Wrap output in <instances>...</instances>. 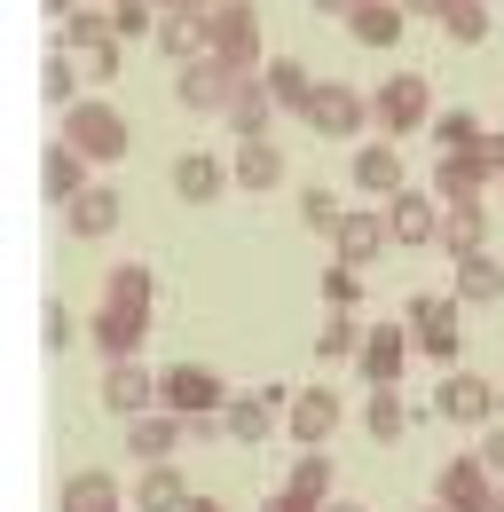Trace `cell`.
Masks as SVG:
<instances>
[{"mask_svg": "<svg viewBox=\"0 0 504 512\" xmlns=\"http://www.w3.org/2000/svg\"><path fill=\"white\" fill-rule=\"evenodd\" d=\"M63 142H71L87 166H119L126 150H134V119H126L111 95H79V103L63 111Z\"/></svg>", "mask_w": 504, "mask_h": 512, "instance_id": "cell-1", "label": "cell"}, {"mask_svg": "<svg viewBox=\"0 0 504 512\" xmlns=\"http://www.w3.org/2000/svg\"><path fill=\"white\" fill-rule=\"evenodd\" d=\"M229 394H237V386L221 379L213 363H166V371H158V410H174L189 426H197V418H221Z\"/></svg>", "mask_w": 504, "mask_h": 512, "instance_id": "cell-2", "label": "cell"}, {"mask_svg": "<svg viewBox=\"0 0 504 512\" xmlns=\"http://www.w3.org/2000/svg\"><path fill=\"white\" fill-rule=\"evenodd\" d=\"M497 174H504V134H489V150H449L426 190H434L441 205H489V182H497Z\"/></svg>", "mask_w": 504, "mask_h": 512, "instance_id": "cell-3", "label": "cell"}, {"mask_svg": "<svg viewBox=\"0 0 504 512\" xmlns=\"http://www.w3.org/2000/svg\"><path fill=\"white\" fill-rule=\"evenodd\" d=\"M292 394H300V386H284V379L237 386V394H229V410H221V434H229L237 449H260L268 434H276V418L292 410Z\"/></svg>", "mask_w": 504, "mask_h": 512, "instance_id": "cell-4", "label": "cell"}, {"mask_svg": "<svg viewBox=\"0 0 504 512\" xmlns=\"http://www.w3.org/2000/svg\"><path fill=\"white\" fill-rule=\"evenodd\" d=\"M434 418H441V426H497V418H504V386L481 379V371H441Z\"/></svg>", "mask_w": 504, "mask_h": 512, "instance_id": "cell-5", "label": "cell"}, {"mask_svg": "<svg viewBox=\"0 0 504 512\" xmlns=\"http://www.w3.org/2000/svg\"><path fill=\"white\" fill-rule=\"evenodd\" d=\"M402 323H410V347L441 363V371H457V300L449 292H410L402 300Z\"/></svg>", "mask_w": 504, "mask_h": 512, "instance_id": "cell-6", "label": "cell"}, {"mask_svg": "<svg viewBox=\"0 0 504 512\" xmlns=\"http://www.w3.org/2000/svg\"><path fill=\"white\" fill-rule=\"evenodd\" d=\"M237 87H245V71H229L221 56H197V64L174 71V103H182V111H197V119H229Z\"/></svg>", "mask_w": 504, "mask_h": 512, "instance_id": "cell-7", "label": "cell"}, {"mask_svg": "<svg viewBox=\"0 0 504 512\" xmlns=\"http://www.w3.org/2000/svg\"><path fill=\"white\" fill-rule=\"evenodd\" d=\"M371 119L386 127V142H394V134L434 127V87H426L418 71H386V87L371 95Z\"/></svg>", "mask_w": 504, "mask_h": 512, "instance_id": "cell-8", "label": "cell"}, {"mask_svg": "<svg viewBox=\"0 0 504 512\" xmlns=\"http://www.w3.org/2000/svg\"><path fill=\"white\" fill-rule=\"evenodd\" d=\"M434 505H449V512H497V473L481 465V449H457V457H441Z\"/></svg>", "mask_w": 504, "mask_h": 512, "instance_id": "cell-9", "label": "cell"}, {"mask_svg": "<svg viewBox=\"0 0 504 512\" xmlns=\"http://www.w3.org/2000/svg\"><path fill=\"white\" fill-rule=\"evenodd\" d=\"M339 418H347V402H339V386H300L292 394V410H284V434H292V449H331V434H339Z\"/></svg>", "mask_w": 504, "mask_h": 512, "instance_id": "cell-10", "label": "cell"}, {"mask_svg": "<svg viewBox=\"0 0 504 512\" xmlns=\"http://www.w3.org/2000/svg\"><path fill=\"white\" fill-rule=\"evenodd\" d=\"M213 56L229 71H260V0H221L213 8Z\"/></svg>", "mask_w": 504, "mask_h": 512, "instance_id": "cell-11", "label": "cell"}, {"mask_svg": "<svg viewBox=\"0 0 504 512\" xmlns=\"http://www.w3.org/2000/svg\"><path fill=\"white\" fill-rule=\"evenodd\" d=\"M308 127L323 134V142H355V134L371 127V95H355L347 79H323L308 103Z\"/></svg>", "mask_w": 504, "mask_h": 512, "instance_id": "cell-12", "label": "cell"}, {"mask_svg": "<svg viewBox=\"0 0 504 512\" xmlns=\"http://www.w3.org/2000/svg\"><path fill=\"white\" fill-rule=\"evenodd\" d=\"M386 237H394L402 253L441 245V197L434 190H394V197H386Z\"/></svg>", "mask_w": 504, "mask_h": 512, "instance_id": "cell-13", "label": "cell"}, {"mask_svg": "<svg viewBox=\"0 0 504 512\" xmlns=\"http://www.w3.org/2000/svg\"><path fill=\"white\" fill-rule=\"evenodd\" d=\"M87 339H95V355H103V363H126V355H142V339H150V308L95 300V316H87Z\"/></svg>", "mask_w": 504, "mask_h": 512, "instance_id": "cell-14", "label": "cell"}, {"mask_svg": "<svg viewBox=\"0 0 504 512\" xmlns=\"http://www.w3.org/2000/svg\"><path fill=\"white\" fill-rule=\"evenodd\" d=\"M394 237H386V205H347V221L331 229V260H347V268H371Z\"/></svg>", "mask_w": 504, "mask_h": 512, "instance_id": "cell-15", "label": "cell"}, {"mask_svg": "<svg viewBox=\"0 0 504 512\" xmlns=\"http://www.w3.org/2000/svg\"><path fill=\"white\" fill-rule=\"evenodd\" d=\"M410 355H418V347H410V323H371L355 371H363V386H402V363H410Z\"/></svg>", "mask_w": 504, "mask_h": 512, "instance_id": "cell-16", "label": "cell"}, {"mask_svg": "<svg viewBox=\"0 0 504 512\" xmlns=\"http://www.w3.org/2000/svg\"><path fill=\"white\" fill-rule=\"evenodd\" d=\"M103 410H119V418H142V410H158V371L142 363V355H126V363H103Z\"/></svg>", "mask_w": 504, "mask_h": 512, "instance_id": "cell-17", "label": "cell"}, {"mask_svg": "<svg viewBox=\"0 0 504 512\" xmlns=\"http://www.w3.org/2000/svg\"><path fill=\"white\" fill-rule=\"evenodd\" d=\"M158 56H174V64L213 56V8H166L158 16Z\"/></svg>", "mask_w": 504, "mask_h": 512, "instance_id": "cell-18", "label": "cell"}, {"mask_svg": "<svg viewBox=\"0 0 504 512\" xmlns=\"http://www.w3.org/2000/svg\"><path fill=\"white\" fill-rule=\"evenodd\" d=\"M87 190H95V182H87V158L56 134V142L40 150V197H48L56 213H71V197H87Z\"/></svg>", "mask_w": 504, "mask_h": 512, "instance_id": "cell-19", "label": "cell"}, {"mask_svg": "<svg viewBox=\"0 0 504 512\" xmlns=\"http://www.w3.org/2000/svg\"><path fill=\"white\" fill-rule=\"evenodd\" d=\"M119 221H126V190H111V182H95L87 197H71V213H63V229H71L79 245H103Z\"/></svg>", "mask_w": 504, "mask_h": 512, "instance_id": "cell-20", "label": "cell"}, {"mask_svg": "<svg viewBox=\"0 0 504 512\" xmlns=\"http://www.w3.org/2000/svg\"><path fill=\"white\" fill-rule=\"evenodd\" d=\"M189 442V418L174 410H142V418H126V449L142 457V465H174V449Z\"/></svg>", "mask_w": 504, "mask_h": 512, "instance_id": "cell-21", "label": "cell"}, {"mask_svg": "<svg viewBox=\"0 0 504 512\" xmlns=\"http://www.w3.org/2000/svg\"><path fill=\"white\" fill-rule=\"evenodd\" d=\"M402 32H410V8L402 0H355V16H347V40L371 48V56H386Z\"/></svg>", "mask_w": 504, "mask_h": 512, "instance_id": "cell-22", "label": "cell"}, {"mask_svg": "<svg viewBox=\"0 0 504 512\" xmlns=\"http://www.w3.org/2000/svg\"><path fill=\"white\" fill-rule=\"evenodd\" d=\"M449 300H457V308H489V300H504V260L497 253L449 260Z\"/></svg>", "mask_w": 504, "mask_h": 512, "instance_id": "cell-23", "label": "cell"}, {"mask_svg": "<svg viewBox=\"0 0 504 512\" xmlns=\"http://www.w3.org/2000/svg\"><path fill=\"white\" fill-rule=\"evenodd\" d=\"M229 174H237V190L268 197L276 182H284V142H276V134H260V142H237V150H229Z\"/></svg>", "mask_w": 504, "mask_h": 512, "instance_id": "cell-24", "label": "cell"}, {"mask_svg": "<svg viewBox=\"0 0 504 512\" xmlns=\"http://www.w3.org/2000/svg\"><path fill=\"white\" fill-rule=\"evenodd\" d=\"M347 174H355V190L378 197V205H386L394 190H410V182H402V150H394V142H355V166H347Z\"/></svg>", "mask_w": 504, "mask_h": 512, "instance_id": "cell-25", "label": "cell"}, {"mask_svg": "<svg viewBox=\"0 0 504 512\" xmlns=\"http://www.w3.org/2000/svg\"><path fill=\"white\" fill-rule=\"evenodd\" d=\"M229 182H237V174H229L213 150H182V158H174V197H182V205H213Z\"/></svg>", "mask_w": 504, "mask_h": 512, "instance_id": "cell-26", "label": "cell"}, {"mask_svg": "<svg viewBox=\"0 0 504 512\" xmlns=\"http://www.w3.org/2000/svg\"><path fill=\"white\" fill-rule=\"evenodd\" d=\"M260 79H268V95H276V111H300V119H308L315 87H323V79H315V71L300 64V56H268V64H260Z\"/></svg>", "mask_w": 504, "mask_h": 512, "instance_id": "cell-27", "label": "cell"}, {"mask_svg": "<svg viewBox=\"0 0 504 512\" xmlns=\"http://www.w3.org/2000/svg\"><path fill=\"white\" fill-rule=\"evenodd\" d=\"M189 497L197 489L182 481V465H142L134 473V512H189Z\"/></svg>", "mask_w": 504, "mask_h": 512, "instance_id": "cell-28", "label": "cell"}, {"mask_svg": "<svg viewBox=\"0 0 504 512\" xmlns=\"http://www.w3.org/2000/svg\"><path fill=\"white\" fill-rule=\"evenodd\" d=\"M63 512H126L119 473H103V465H79V473L63 481Z\"/></svg>", "mask_w": 504, "mask_h": 512, "instance_id": "cell-29", "label": "cell"}, {"mask_svg": "<svg viewBox=\"0 0 504 512\" xmlns=\"http://www.w3.org/2000/svg\"><path fill=\"white\" fill-rule=\"evenodd\" d=\"M363 331L371 323H355V308H323V323H315V363L331 371V363H355L363 355Z\"/></svg>", "mask_w": 504, "mask_h": 512, "instance_id": "cell-30", "label": "cell"}, {"mask_svg": "<svg viewBox=\"0 0 504 512\" xmlns=\"http://www.w3.org/2000/svg\"><path fill=\"white\" fill-rule=\"evenodd\" d=\"M268 127H276V95H268L260 71H245V87H237V103H229V134H237V142H260Z\"/></svg>", "mask_w": 504, "mask_h": 512, "instance_id": "cell-31", "label": "cell"}, {"mask_svg": "<svg viewBox=\"0 0 504 512\" xmlns=\"http://www.w3.org/2000/svg\"><path fill=\"white\" fill-rule=\"evenodd\" d=\"M441 253H489V205H441Z\"/></svg>", "mask_w": 504, "mask_h": 512, "instance_id": "cell-32", "label": "cell"}, {"mask_svg": "<svg viewBox=\"0 0 504 512\" xmlns=\"http://www.w3.org/2000/svg\"><path fill=\"white\" fill-rule=\"evenodd\" d=\"M284 489H292V497H308V505H331V489H339L331 449H300V457H292V473H284Z\"/></svg>", "mask_w": 504, "mask_h": 512, "instance_id": "cell-33", "label": "cell"}, {"mask_svg": "<svg viewBox=\"0 0 504 512\" xmlns=\"http://www.w3.org/2000/svg\"><path fill=\"white\" fill-rule=\"evenodd\" d=\"M56 48H71L79 64H95V56H111V48H126V40L111 32V16H95V8H79V16L63 24V40H56Z\"/></svg>", "mask_w": 504, "mask_h": 512, "instance_id": "cell-34", "label": "cell"}, {"mask_svg": "<svg viewBox=\"0 0 504 512\" xmlns=\"http://www.w3.org/2000/svg\"><path fill=\"white\" fill-rule=\"evenodd\" d=\"M402 426H410V410H402V386H371V394H363V434L386 449V442H402Z\"/></svg>", "mask_w": 504, "mask_h": 512, "instance_id": "cell-35", "label": "cell"}, {"mask_svg": "<svg viewBox=\"0 0 504 512\" xmlns=\"http://www.w3.org/2000/svg\"><path fill=\"white\" fill-rule=\"evenodd\" d=\"M103 300H119V308H150V300H158V276H150V260H119V268L103 276Z\"/></svg>", "mask_w": 504, "mask_h": 512, "instance_id": "cell-36", "label": "cell"}, {"mask_svg": "<svg viewBox=\"0 0 504 512\" xmlns=\"http://www.w3.org/2000/svg\"><path fill=\"white\" fill-rule=\"evenodd\" d=\"M434 150H489V127L473 119V111H434Z\"/></svg>", "mask_w": 504, "mask_h": 512, "instance_id": "cell-37", "label": "cell"}, {"mask_svg": "<svg viewBox=\"0 0 504 512\" xmlns=\"http://www.w3.org/2000/svg\"><path fill=\"white\" fill-rule=\"evenodd\" d=\"M71 87H79V64H71V48H48V56H40V95H48L56 111H71V103H79Z\"/></svg>", "mask_w": 504, "mask_h": 512, "instance_id": "cell-38", "label": "cell"}, {"mask_svg": "<svg viewBox=\"0 0 504 512\" xmlns=\"http://www.w3.org/2000/svg\"><path fill=\"white\" fill-rule=\"evenodd\" d=\"M158 16H166L158 0H111V32H119L126 48L134 40H158Z\"/></svg>", "mask_w": 504, "mask_h": 512, "instance_id": "cell-39", "label": "cell"}, {"mask_svg": "<svg viewBox=\"0 0 504 512\" xmlns=\"http://www.w3.org/2000/svg\"><path fill=\"white\" fill-rule=\"evenodd\" d=\"M441 32H449L457 48H481V40H489V8H481V0H449V8H441Z\"/></svg>", "mask_w": 504, "mask_h": 512, "instance_id": "cell-40", "label": "cell"}, {"mask_svg": "<svg viewBox=\"0 0 504 512\" xmlns=\"http://www.w3.org/2000/svg\"><path fill=\"white\" fill-rule=\"evenodd\" d=\"M355 300H363V268L331 260V268H323V308H355Z\"/></svg>", "mask_w": 504, "mask_h": 512, "instance_id": "cell-41", "label": "cell"}, {"mask_svg": "<svg viewBox=\"0 0 504 512\" xmlns=\"http://www.w3.org/2000/svg\"><path fill=\"white\" fill-rule=\"evenodd\" d=\"M300 221H308V229H323V237H331V229L347 221V205H339V197H331V190H323V182H315V190L300 197Z\"/></svg>", "mask_w": 504, "mask_h": 512, "instance_id": "cell-42", "label": "cell"}, {"mask_svg": "<svg viewBox=\"0 0 504 512\" xmlns=\"http://www.w3.org/2000/svg\"><path fill=\"white\" fill-rule=\"evenodd\" d=\"M40 347H48V355L71 347V308H63V300H40Z\"/></svg>", "mask_w": 504, "mask_h": 512, "instance_id": "cell-43", "label": "cell"}, {"mask_svg": "<svg viewBox=\"0 0 504 512\" xmlns=\"http://www.w3.org/2000/svg\"><path fill=\"white\" fill-rule=\"evenodd\" d=\"M481 465L504 481V418H497V426H481Z\"/></svg>", "mask_w": 504, "mask_h": 512, "instance_id": "cell-44", "label": "cell"}, {"mask_svg": "<svg viewBox=\"0 0 504 512\" xmlns=\"http://www.w3.org/2000/svg\"><path fill=\"white\" fill-rule=\"evenodd\" d=\"M260 512H323V505H308V497H292V489H276V497H260Z\"/></svg>", "mask_w": 504, "mask_h": 512, "instance_id": "cell-45", "label": "cell"}, {"mask_svg": "<svg viewBox=\"0 0 504 512\" xmlns=\"http://www.w3.org/2000/svg\"><path fill=\"white\" fill-rule=\"evenodd\" d=\"M315 16H339V24H347V16H355V0H308Z\"/></svg>", "mask_w": 504, "mask_h": 512, "instance_id": "cell-46", "label": "cell"}, {"mask_svg": "<svg viewBox=\"0 0 504 512\" xmlns=\"http://www.w3.org/2000/svg\"><path fill=\"white\" fill-rule=\"evenodd\" d=\"M40 16H56V24H71L79 8H71V0H40Z\"/></svg>", "mask_w": 504, "mask_h": 512, "instance_id": "cell-47", "label": "cell"}, {"mask_svg": "<svg viewBox=\"0 0 504 512\" xmlns=\"http://www.w3.org/2000/svg\"><path fill=\"white\" fill-rule=\"evenodd\" d=\"M402 8H410V16H434V24H441V8H449V0H402Z\"/></svg>", "mask_w": 504, "mask_h": 512, "instance_id": "cell-48", "label": "cell"}, {"mask_svg": "<svg viewBox=\"0 0 504 512\" xmlns=\"http://www.w3.org/2000/svg\"><path fill=\"white\" fill-rule=\"evenodd\" d=\"M323 512H371V505H363V497H331Z\"/></svg>", "mask_w": 504, "mask_h": 512, "instance_id": "cell-49", "label": "cell"}, {"mask_svg": "<svg viewBox=\"0 0 504 512\" xmlns=\"http://www.w3.org/2000/svg\"><path fill=\"white\" fill-rule=\"evenodd\" d=\"M189 512H229V505L221 497H189Z\"/></svg>", "mask_w": 504, "mask_h": 512, "instance_id": "cell-50", "label": "cell"}, {"mask_svg": "<svg viewBox=\"0 0 504 512\" xmlns=\"http://www.w3.org/2000/svg\"><path fill=\"white\" fill-rule=\"evenodd\" d=\"M158 8H221V0H158Z\"/></svg>", "mask_w": 504, "mask_h": 512, "instance_id": "cell-51", "label": "cell"}, {"mask_svg": "<svg viewBox=\"0 0 504 512\" xmlns=\"http://www.w3.org/2000/svg\"><path fill=\"white\" fill-rule=\"evenodd\" d=\"M497 512H504V481H497Z\"/></svg>", "mask_w": 504, "mask_h": 512, "instance_id": "cell-52", "label": "cell"}, {"mask_svg": "<svg viewBox=\"0 0 504 512\" xmlns=\"http://www.w3.org/2000/svg\"><path fill=\"white\" fill-rule=\"evenodd\" d=\"M434 512H449V505H434Z\"/></svg>", "mask_w": 504, "mask_h": 512, "instance_id": "cell-53", "label": "cell"}, {"mask_svg": "<svg viewBox=\"0 0 504 512\" xmlns=\"http://www.w3.org/2000/svg\"><path fill=\"white\" fill-rule=\"evenodd\" d=\"M497 182H504V174H497Z\"/></svg>", "mask_w": 504, "mask_h": 512, "instance_id": "cell-54", "label": "cell"}]
</instances>
